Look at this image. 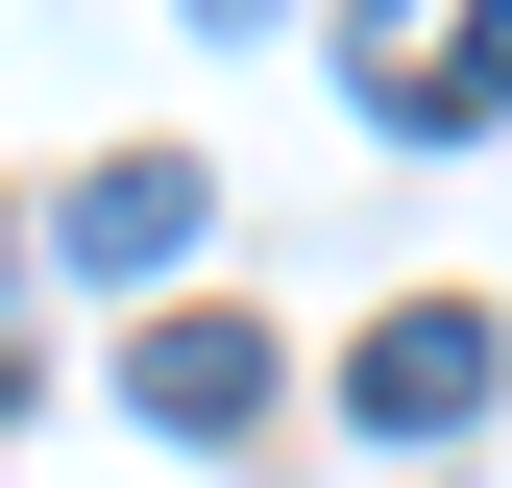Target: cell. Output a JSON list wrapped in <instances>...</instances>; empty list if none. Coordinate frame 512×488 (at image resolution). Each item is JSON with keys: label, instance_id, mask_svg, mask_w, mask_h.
Returning a JSON list of instances; mask_svg holds the SVG:
<instances>
[{"label": "cell", "instance_id": "cell-1", "mask_svg": "<svg viewBox=\"0 0 512 488\" xmlns=\"http://www.w3.org/2000/svg\"><path fill=\"white\" fill-rule=\"evenodd\" d=\"M342 415L366 440H464L488 415V293H391V318L342 342Z\"/></svg>", "mask_w": 512, "mask_h": 488}, {"label": "cell", "instance_id": "cell-2", "mask_svg": "<svg viewBox=\"0 0 512 488\" xmlns=\"http://www.w3.org/2000/svg\"><path fill=\"white\" fill-rule=\"evenodd\" d=\"M122 391H147V440H244V415H269V318H147Z\"/></svg>", "mask_w": 512, "mask_h": 488}, {"label": "cell", "instance_id": "cell-3", "mask_svg": "<svg viewBox=\"0 0 512 488\" xmlns=\"http://www.w3.org/2000/svg\"><path fill=\"white\" fill-rule=\"evenodd\" d=\"M49 244H74V269H196V171L122 147V171H74V196H49Z\"/></svg>", "mask_w": 512, "mask_h": 488}, {"label": "cell", "instance_id": "cell-4", "mask_svg": "<svg viewBox=\"0 0 512 488\" xmlns=\"http://www.w3.org/2000/svg\"><path fill=\"white\" fill-rule=\"evenodd\" d=\"M0 415H25V244H0Z\"/></svg>", "mask_w": 512, "mask_h": 488}, {"label": "cell", "instance_id": "cell-5", "mask_svg": "<svg viewBox=\"0 0 512 488\" xmlns=\"http://www.w3.org/2000/svg\"><path fill=\"white\" fill-rule=\"evenodd\" d=\"M196 25H269V0H196Z\"/></svg>", "mask_w": 512, "mask_h": 488}]
</instances>
